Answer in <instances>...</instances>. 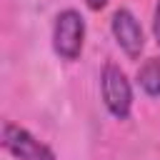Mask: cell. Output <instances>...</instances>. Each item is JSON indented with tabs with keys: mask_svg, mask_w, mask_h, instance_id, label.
<instances>
[{
	"mask_svg": "<svg viewBox=\"0 0 160 160\" xmlns=\"http://www.w3.org/2000/svg\"><path fill=\"white\" fill-rule=\"evenodd\" d=\"M88 2V8L90 10H100V8H105L108 5V0H85Z\"/></svg>",
	"mask_w": 160,
	"mask_h": 160,
	"instance_id": "obj_7",
	"label": "cell"
},
{
	"mask_svg": "<svg viewBox=\"0 0 160 160\" xmlns=\"http://www.w3.org/2000/svg\"><path fill=\"white\" fill-rule=\"evenodd\" d=\"M100 88H102V100H105V108L118 118V120H125L130 115V105H132V90H130V82L125 78V72L115 65V62H108L102 68V75H100Z\"/></svg>",
	"mask_w": 160,
	"mask_h": 160,
	"instance_id": "obj_2",
	"label": "cell"
},
{
	"mask_svg": "<svg viewBox=\"0 0 160 160\" xmlns=\"http://www.w3.org/2000/svg\"><path fill=\"white\" fill-rule=\"evenodd\" d=\"M85 40V20L78 10H62L55 18L52 28V48L62 60H78Z\"/></svg>",
	"mask_w": 160,
	"mask_h": 160,
	"instance_id": "obj_1",
	"label": "cell"
},
{
	"mask_svg": "<svg viewBox=\"0 0 160 160\" xmlns=\"http://www.w3.org/2000/svg\"><path fill=\"white\" fill-rule=\"evenodd\" d=\"M138 82L150 98L160 95V60L158 58H150L142 62V68L138 70Z\"/></svg>",
	"mask_w": 160,
	"mask_h": 160,
	"instance_id": "obj_5",
	"label": "cell"
},
{
	"mask_svg": "<svg viewBox=\"0 0 160 160\" xmlns=\"http://www.w3.org/2000/svg\"><path fill=\"white\" fill-rule=\"evenodd\" d=\"M152 32H155V40H158V45H160V0H158V5H155V20H152Z\"/></svg>",
	"mask_w": 160,
	"mask_h": 160,
	"instance_id": "obj_6",
	"label": "cell"
},
{
	"mask_svg": "<svg viewBox=\"0 0 160 160\" xmlns=\"http://www.w3.org/2000/svg\"><path fill=\"white\" fill-rule=\"evenodd\" d=\"M2 145L18 160H58L55 152L45 142H40L35 135H30L25 128H20L15 122L2 125Z\"/></svg>",
	"mask_w": 160,
	"mask_h": 160,
	"instance_id": "obj_3",
	"label": "cell"
},
{
	"mask_svg": "<svg viewBox=\"0 0 160 160\" xmlns=\"http://www.w3.org/2000/svg\"><path fill=\"white\" fill-rule=\"evenodd\" d=\"M112 35H115L118 45H120L130 58H138V55L142 52V45H145L142 28H140L138 18H135L130 10H125V8L115 10V15H112Z\"/></svg>",
	"mask_w": 160,
	"mask_h": 160,
	"instance_id": "obj_4",
	"label": "cell"
}]
</instances>
